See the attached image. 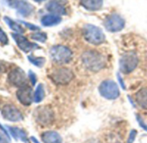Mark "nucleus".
<instances>
[{
  "label": "nucleus",
  "mask_w": 147,
  "mask_h": 143,
  "mask_svg": "<svg viewBox=\"0 0 147 143\" xmlns=\"http://www.w3.org/2000/svg\"><path fill=\"white\" fill-rule=\"evenodd\" d=\"M82 60L84 66L94 73H97L106 66V59L95 50H88L82 55Z\"/></svg>",
  "instance_id": "obj_1"
},
{
  "label": "nucleus",
  "mask_w": 147,
  "mask_h": 143,
  "mask_svg": "<svg viewBox=\"0 0 147 143\" xmlns=\"http://www.w3.org/2000/svg\"><path fill=\"white\" fill-rule=\"evenodd\" d=\"M84 39L93 45H100L106 41V35L102 29L93 24H85L82 29Z\"/></svg>",
  "instance_id": "obj_2"
},
{
  "label": "nucleus",
  "mask_w": 147,
  "mask_h": 143,
  "mask_svg": "<svg viewBox=\"0 0 147 143\" xmlns=\"http://www.w3.org/2000/svg\"><path fill=\"white\" fill-rule=\"evenodd\" d=\"M49 54L52 60L60 65L67 64L70 62L73 57L72 51L65 46L62 45H56L50 48Z\"/></svg>",
  "instance_id": "obj_3"
},
{
  "label": "nucleus",
  "mask_w": 147,
  "mask_h": 143,
  "mask_svg": "<svg viewBox=\"0 0 147 143\" xmlns=\"http://www.w3.org/2000/svg\"><path fill=\"white\" fill-rule=\"evenodd\" d=\"M50 80L56 85L65 86L69 84L75 78L73 71L67 67L58 68L53 71L49 75Z\"/></svg>",
  "instance_id": "obj_4"
},
{
  "label": "nucleus",
  "mask_w": 147,
  "mask_h": 143,
  "mask_svg": "<svg viewBox=\"0 0 147 143\" xmlns=\"http://www.w3.org/2000/svg\"><path fill=\"white\" fill-rule=\"evenodd\" d=\"M99 92L101 97L108 100H114L119 97V86L113 80H105L99 86Z\"/></svg>",
  "instance_id": "obj_5"
},
{
  "label": "nucleus",
  "mask_w": 147,
  "mask_h": 143,
  "mask_svg": "<svg viewBox=\"0 0 147 143\" xmlns=\"http://www.w3.org/2000/svg\"><path fill=\"white\" fill-rule=\"evenodd\" d=\"M119 70L125 74H131L133 72L138 64V58L136 53L127 52L124 53L119 59Z\"/></svg>",
  "instance_id": "obj_6"
},
{
  "label": "nucleus",
  "mask_w": 147,
  "mask_h": 143,
  "mask_svg": "<svg viewBox=\"0 0 147 143\" xmlns=\"http://www.w3.org/2000/svg\"><path fill=\"white\" fill-rule=\"evenodd\" d=\"M4 2L9 7L16 9L18 13L24 17L30 16L34 11V7L24 0H4Z\"/></svg>",
  "instance_id": "obj_7"
},
{
  "label": "nucleus",
  "mask_w": 147,
  "mask_h": 143,
  "mask_svg": "<svg viewBox=\"0 0 147 143\" xmlns=\"http://www.w3.org/2000/svg\"><path fill=\"white\" fill-rule=\"evenodd\" d=\"M125 22L124 18L119 14H111L104 21V26L109 32H119L125 27Z\"/></svg>",
  "instance_id": "obj_8"
},
{
  "label": "nucleus",
  "mask_w": 147,
  "mask_h": 143,
  "mask_svg": "<svg viewBox=\"0 0 147 143\" xmlns=\"http://www.w3.org/2000/svg\"><path fill=\"white\" fill-rule=\"evenodd\" d=\"M35 117L39 124L48 126L52 124L54 121V112L50 108L47 106L40 107L36 109Z\"/></svg>",
  "instance_id": "obj_9"
},
{
  "label": "nucleus",
  "mask_w": 147,
  "mask_h": 143,
  "mask_svg": "<svg viewBox=\"0 0 147 143\" xmlns=\"http://www.w3.org/2000/svg\"><path fill=\"white\" fill-rule=\"evenodd\" d=\"M8 80L11 85L19 88L26 86L28 82L25 73L20 67H17L11 70L8 76Z\"/></svg>",
  "instance_id": "obj_10"
},
{
  "label": "nucleus",
  "mask_w": 147,
  "mask_h": 143,
  "mask_svg": "<svg viewBox=\"0 0 147 143\" xmlns=\"http://www.w3.org/2000/svg\"><path fill=\"white\" fill-rule=\"evenodd\" d=\"M12 38L14 39L16 44L18 45V47L24 53H29L34 49H36L39 47V46L36 43L30 42L28 41L27 38H25L24 35H22L21 34H18V33H14L11 35Z\"/></svg>",
  "instance_id": "obj_11"
},
{
  "label": "nucleus",
  "mask_w": 147,
  "mask_h": 143,
  "mask_svg": "<svg viewBox=\"0 0 147 143\" xmlns=\"http://www.w3.org/2000/svg\"><path fill=\"white\" fill-rule=\"evenodd\" d=\"M2 116L10 122H20L24 119L22 113L14 105L7 104L2 110Z\"/></svg>",
  "instance_id": "obj_12"
},
{
  "label": "nucleus",
  "mask_w": 147,
  "mask_h": 143,
  "mask_svg": "<svg viewBox=\"0 0 147 143\" xmlns=\"http://www.w3.org/2000/svg\"><path fill=\"white\" fill-rule=\"evenodd\" d=\"M17 98L22 104L25 106L30 105L32 101H34V95L31 87L26 86L19 88L17 92Z\"/></svg>",
  "instance_id": "obj_13"
},
{
  "label": "nucleus",
  "mask_w": 147,
  "mask_h": 143,
  "mask_svg": "<svg viewBox=\"0 0 147 143\" xmlns=\"http://www.w3.org/2000/svg\"><path fill=\"white\" fill-rule=\"evenodd\" d=\"M43 143H62L61 136L55 131H46L42 134Z\"/></svg>",
  "instance_id": "obj_14"
},
{
  "label": "nucleus",
  "mask_w": 147,
  "mask_h": 143,
  "mask_svg": "<svg viewBox=\"0 0 147 143\" xmlns=\"http://www.w3.org/2000/svg\"><path fill=\"white\" fill-rule=\"evenodd\" d=\"M81 5L88 11H96L101 9L103 0H81Z\"/></svg>",
  "instance_id": "obj_15"
},
{
  "label": "nucleus",
  "mask_w": 147,
  "mask_h": 143,
  "mask_svg": "<svg viewBox=\"0 0 147 143\" xmlns=\"http://www.w3.org/2000/svg\"><path fill=\"white\" fill-rule=\"evenodd\" d=\"M46 9L48 11H49L50 13H52L54 15L61 16V15L66 14L65 7L62 5H61L55 1H50L49 3H48L46 5Z\"/></svg>",
  "instance_id": "obj_16"
},
{
  "label": "nucleus",
  "mask_w": 147,
  "mask_h": 143,
  "mask_svg": "<svg viewBox=\"0 0 147 143\" xmlns=\"http://www.w3.org/2000/svg\"><path fill=\"white\" fill-rule=\"evenodd\" d=\"M61 22V17L60 16L57 15H54V14H49V15H45L44 17H42L41 19V23L43 26L45 27H51V26H55L59 24Z\"/></svg>",
  "instance_id": "obj_17"
},
{
  "label": "nucleus",
  "mask_w": 147,
  "mask_h": 143,
  "mask_svg": "<svg viewBox=\"0 0 147 143\" xmlns=\"http://www.w3.org/2000/svg\"><path fill=\"white\" fill-rule=\"evenodd\" d=\"M135 100L140 108L147 110V88L139 90L135 95Z\"/></svg>",
  "instance_id": "obj_18"
},
{
  "label": "nucleus",
  "mask_w": 147,
  "mask_h": 143,
  "mask_svg": "<svg viewBox=\"0 0 147 143\" xmlns=\"http://www.w3.org/2000/svg\"><path fill=\"white\" fill-rule=\"evenodd\" d=\"M8 128H9V130H10L11 135H12L16 140L19 139L20 140H22V141L24 142V143H30V140L28 139L26 133H25L23 129L18 128H16V127H9Z\"/></svg>",
  "instance_id": "obj_19"
},
{
  "label": "nucleus",
  "mask_w": 147,
  "mask_h": 143,
  "mask_svg": "<svg viewBox=\"0 0 147 143\" xmlns=\"http://www.w3.org/2000/svg\"><path fill=\"white\" fill-rule=\"evenodd\" d=\"M4 20L11 30L17 32L18 34H23L24 32V29H23V27L20 24H18V23L15 22L13 19L10 18L9 17H5Z\"/></svg>",
  "instance_id": "obj_20"
},
{
  "label": "nucleus",
  "mask_w": 147,
  "mask_h": 143,
  "mask_svg": "<svg viewBox=\"0 0 147 143\" xmlns=\"http://www.w3.org/2000/svg\"><path fill=\"white\" fill-rule=\"evenodd\" d=\"M44 87H43V85L42 84H39L37 86H36V92L34 93V102L38 104L40 102H42L44 98Z\"/></svg>",
  "instance_id": "obj_21"
},
{
  "label": "nucleus",
  "mask_w": 147,
  "mask_h": 143,
  "mask_svg": "<svg viewBox=\"0 0 147 143\" xmlns=\"http://www.w3.org/2000/svg\"><path fill=\"white\" fill-rule=\"evenodd\" d=\"M28 59L29 61L33 64L34 65L37 66V67H42L45 64V58H42V57H36V56H33V55H29L28 56Z\"/></svg>",
  "instance_id": "obj_22"
},
{
  "label": "nucleus",
  "mask_w": 147,
  "mask_h": 143,
  "mask_svg": "<svg viewBox=\"0 0 147 143\" xmlns=\"http://www.w3.org/2000/svg\"><path fill=\"white\" fill-rule=\"evenodd\" d=\"M47 38H48L47 34L44 32H36L31 35L32 40L39 41V42H42V43H44L47 41Z\"/></svg>",
  "instance_id": "obj_23"
},
{
  "label": "nucleus",
  "mask_w": 147,
  "mask_h": 143,
  "mask_svg": "<svg viewBox=\"0 0 147 143\" xmlns=\"http://www.w3.org/2000/svg\"><path fill=\"white\" fill-rule=\"evenodd\" d=\"M0 143H11L7 132L1 125H0Z\"/></svg>",
  "instance_id": "obj_24"
},
{
  "label": "nucleus",
  "mask_w": 147,
  "mask_h": 143,
  "mask_svg": "<svg viewBox=\"0 0 147 143\" xmlns=\"http://www.w3.org/2000/svg\"><path fill=\"white\" fill-rule=\"evenodd\" d=\"M8 42H9V39L6 33L0 27V43H2L3 45H7Z\"/></svg>",
  "instance_id": "obj_25"
},
{
  "label": "nucleus",
  "mask_w": 147,
  "mask_h": 143,
  "mask_svg": "<svg viewBox=\"0 0 147 143\" xmlns=\"http://www.w3.org/2000/svg\"><path fill=\"white\" fill-rule=\"evenodd\" d=\"M137 136V130L136 129H131L129 134V138L127 140V143H133Z\"/></svg>",
  "instance_id": "obj_26"
},
{
  "label": "nucleus",
  "mask_w": 147,
  "mask_h": 143,
  "mask_svg": "<svg viewBox=\"0 0 147 143\" xmlns=\"http://www.w3.org/2000/svg\"><path fill=\"white\" fill-rule=\"evenodd\" d=\"M136 118H137V121H138V125H139L144 130L147 131V124H146V123L144 122V121L140 117V116L137 115V116H136Z\"/></svg>",
  "instance_id": "obj_27"
},
{
  "label": "nucleus",
  "mask_w": 147,
  "mask_h": 143,
  "mask_svg": "<svg viewBox=\"0 0 147 143\" xmlns=\"http://www.w3.org/2000/svg\"><path fill=\"white\" fill-rule=\"evenodd\" d=\"M29 78L30 80V82H31L32 86H35L36 83L37 79H36V75L35 74V73H34V72H32L31 70L29 71Z\"/></svg>",
  "instance_id": "obj_28"
},
{
  "label": "nucleus",
  "mask_w": 147,
  "mask_h": 143,
  "mask_svg": "<svg viewBox=\"0 0 147 143\" xmlns=\"http://www.w3.org/2000/svg\"><path fill=\"white\" fill-rule=\"evenodd\" d=\"M22 24L27 26L31 30H40V28L36 25H34V24H31V23H26V22H24V21H19Z\"/></svg>",
  "instance_id": "obj_29"
},
{
  "label": "nucleus",
  "mask_w": 147,
  "mask_h": 143,
  "mask_svg": "<svg viewBox=\"0 0 147 143\" xmlns=\"http://www.w3.org/2000/svg\"><path fill=\"white\" fill-rule=\"evenodd\" d=\"M117 78H118V80H119V85L121 86V87H122V89L123 90H125V84H124V80H122V78H121V76H120V74H118V76H117Z\"/></svg>",
  "instance_id": "obj_30"
},
{
  "label": "nucleus",
  "mask_w": 147,
  "mask_h": 143,
  "mask_svg": "<svg viewBox=\"0 0 147 143\" xmlns=\"http://www.w3.org/2000/svg\"><path fill=\"white\" fill-rule=\"evenodd\" d=\"M5 71V65L3 62H0V73Z\"/></svg>",
  "instance_id": "obj_31"
},
{
  "label": "nucleus",
  "mask_w": 147,
  "mask_h": 143,
  "mask_svg": "<svg viewBox=\"0 0 147 143\" xmlns=\"http://www.w3.org/2000/svg\"><path fill=\"white\" fill-rule=\"evenodd\" d=\"M30 140H31L33 143H40V142H39V141H38L35 137H34V136H31V137H30Z\"/></svg>",
  "instance_id": "obj_32"
},
{
  "label": "nucleus",
  "mask_w": 147,
  "mask_h": 143,
  "mask_svg": "<svg viewBox=\"0 0 147 143\" xmlns=\"http://www.w3.org/2000/svg\"><path fill=\"white\" fill-rule=\"evenodd\" d=\"M34 1L36 2V3H42V2L45 1V0H34Z\"/></svg>",
  "instance_id": "obj_33"
}]
</instances>
